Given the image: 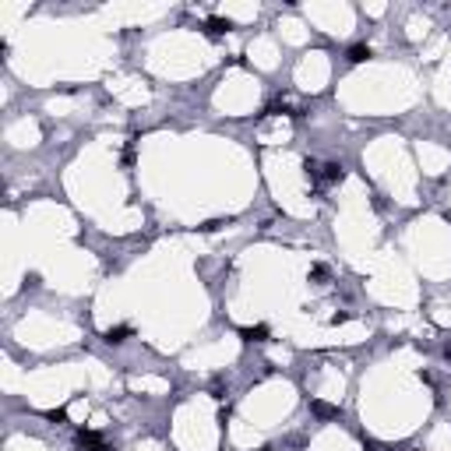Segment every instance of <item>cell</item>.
I'll list each match as a JSON object with an SVG mask.
<instances>
[{
    "label": "cell",
    "instance_id": "1",
    "mask_svg": "<svg viewBox=\"0 0 451 451\" xmlns=\"http://www.w3.org/2000/svg\"><path fill=\"white\" fill-rule=\"evenodd\" d=\"M342 177V166H335V162H321V166H314V183L317 187H331Z\"/></svg>",
    "mask_w": 451,
    "mask_h": 451
},
{
    "label": "cell",
    "instance_id": "2",
    "mask_svg": "<svg viewBox=\"0 0 451 451\" xmlns=\"http://www.w3.org/2000/svg\"><path fill=\"white\" fill-rule=\"evenodd\" d=\"M81 448L85 451H106V441L99 437L95 430H81Z\"/></svg>",
    "mask_w": 451,
    "mask_h": 451
},
{
    "label": "cell",
    "instance_id": "3",
    "mask_svg": "<svg viewBox=\"0 0 451 451\" xmlns=\"http://www.w3.org/2000/svg\"><path fill=\"white\" fill-rule=\"evenodd\" d=\"M367 56H370L367 46H353V50H349V60H356V64H360V60H367Z\"/></svg>",
    "mask_w": 451,
    "mask_h": 451
},
{
    "label": "cell",
    "instance_id": "4",
    "mask_svg": "<svg viewBox=\"0 0 451 451\" xmlns=\"http://www.w3.org/2000/svg\"><path fill=\"white\" fill-rule=\"evenodd\" d=\"M243 335H247V339H254V342H261V339H265V335H268V331H265V328H247V331H243Z\"/></svg>",
    "mask_w": 451,
    "mask_h": 451
},
{
    "label": "cell",
    "instance_id": "5",
    "mask_svg": "<svg viewBox=\"0 0 451 451\" xmlns=\"http://www.w3.org/2000/svg\"><path fill=\"white\" fill-rule=\"evenodd\" d=\"M314 413H317V416H335V409H331V405H325V402H314Z\"/></svg>",
    "mask_w": 451,
    "mask_h": 451
},
{
    "label": "cell",
    "instance_id": "6",
    "mask_svg": "<svg viewBox=\"0 0 451 451\" xmlns=\"http://www.w3.org/2000/svg\"><path fill=\"white\" fill-rule=\"evenodd\" d=\"M124 335H127V328H113V331H109V342H120Z\"/></svg>",
    "mask_w": 451,
    "mask_h": 451
}]
</instances>
